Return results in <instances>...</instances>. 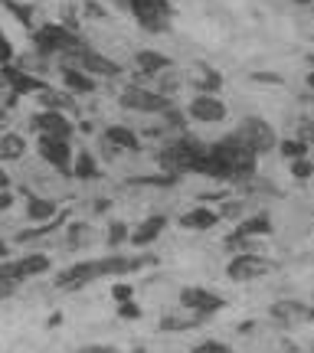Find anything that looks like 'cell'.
Here are the masks:
<instances>
[{
    "label": "cell",
    "instance_id": "obj_1",
    "mask_svg": "<svg viewBox=\"0 0 314 353\" xmlns=\"http://www.w3.org/2000/svg\"><path fill=\"white\" fill-rule=\"evenodd\" d=\"M33 46H37L43 56H79V52L88 50V43L79 37L76 30H66L63 23H46L43 30L33 33Z\"/></svg>",
    "mask_w": 314,
    "mask_h": 353
},
{
    "label": "cell",
    "instance_id": "obj_2",
    "mask_svg": "<svg viewBox=\"0 0 314 353\" xmlns=\"http://www.w3.org/2000/svg\"><path fill=\"white\" fill-rule=\"evenodd\" d=\"M125 10L135 13V20L144 33H167L174 10H170V0H118Z\"/></svg>",
    "mask_w": 314,
    "mask_h": 353
},
{
    "label": "cell",
    "instance_id": "obj_3",
    "mask_svg": "<svg viewBox=\"0 0 314 353\" xmlns=\"http://www.w3.org/2000/svg\"><path fill=\"white\" fill-rule=\"evenodd\" d=\"M213 151H216V157L226 164L229 180H246V176L255 174L259 157H255V154H252L249 148H246V144L236 138V134H229V138H223V141H216Z\"/></svg>",
    "mask_w": 314,
    "mask_h": 353
},
{
    "label": "cell",
    "instance_id": "obj_4",
    "mask_svg": "<svg viewBox=\"0 0 314 353\" xmlns=\"http://www.w3.org/2000/svg\"><path fill=\"white\" fill-rule=\"evenodd\" d=\"M236 138L249 148L255 157H265V154H272L278 148V138L275 131H272V125L265 121V118H246L242 125H239Z\"/></svg>",
    "mask_w": 314,
    "mask_h": 353
},
{
    "label": "cell",
    "instance_id": "obj_5",
    "mask_svg": "<svg viewBox=\"0 0 314 353\" xmlns=\"http://www.w3.org/2000/svg\"><path fill=\"white\" fill-rule=\"evenodd\" d=\"M118 105L128 108V112H144V114H164L170 112V101L161 92H151V88L141 85H128L121 95H118Z\"/></svg>",
    "mask_w": 314,
    "mask_h": 353
},
{
    "label": "cell",
    "instance_id": "obj_6",
    "mask_svg": "<svg viewBox=\"0 0 314 353\" xmlns=\"http://www.w3.org/2000/svg\"><path fill=\"white\" fill-rule=\"evenodd\" d=\"M223 307H226V298H223V294H216V291H210V288H197V285H190V288L180 291V311L210 317V314H216V311H223Z\"/></svg>",
    "mask_w": 314,
    "mask_h": 353
},
{
    "label": "cell",
    "instance_id": "obj_7",
    "mask_svg": "<svg viewBox=\"0 0 314 353\" xmlns=\"http://www.w3.org/2000/svg\"><path fill=\"white\" fill-rule=\"evenodd\" d=\"M101 275V262L99 259H88V262H76V265H69L66 272H59L56 275V288L59 291H79V288H86V285H92V281H99Z\"/></svg>",
    "mask_w": 314,
    "mask_h": 353
},
{
    "label": "cell",
    "instance_id": "obj_8",
    "mask_svg": "<svg viewBox=\"0 0 314 353\" xmlns=\"http://www.w3.org/2000/svg\"><path fill=\"white\" fill-rule=\"evenodd\" d=\"M37 154L52 167V170H59V174H72V157H76V151L69 148V141H63V138H46V134H39Z\"/></svg>",
    "mask_w": 314,
    "mask_h": 353
},
{
    "label": "cell",
    "instance_id": "obj_9",
    "mask_svg": "<svg viewBox=\"0 0 314 353\" xmlns=\"http://www.w3.org/2000/svg\"><path fill=\"white\" fill-rule=\"evenodd\" d=\"M66 65H76V69H82V72L92 76V79H118L121 76V65L115 63V59H108V56L95 52V50H86V52H79V56H69V63Z\"/></svg>",
    "mask_w": 314,
    "mask_h": 353
},
{
    "label": "cell",
    "instance_id": "obj_10",
    "mask_svg": "<svg viewBox=\"0 0 314 353\" xmlns=\"http://www.w3.org/2000/svg\"><path fill=\"white\" fill-rule=\"evenodd\" d=\"M275 265L268 262V259H262V255L255 252H239L233 262L226 265V278L229 281H252V278L259 275H268Z\"/></svg>",
    "mask_w": 314,
    "mask_h": 353
},
{
    "label": "cell",
    "instance_id": "obj_11",
    "mask_svg": "<svg viewBox=\"0 0 314 353\" xmlns=\"http://www.w3.org/2000/svg\"><path fill=\"white\" fill-rule=\"evenodd\" d=\"M187 112H190V118L200 121V125H219V121L229 114L219 95H203V92H197V95L190 99Z\"/></svg>",
    "mask_w": 314,
    "mask_h": 353
},
{
    "label": "cell",
    "instance_id": "obj_12",
    "mask_svg": "<svg viewBox=\"0 0 314 353\" xmlns=\"http://www.w3.org/2000/svg\"><path fill=\"white\" fill-rule=\"evenodd\" d=\"M33 128H37L39 134H46V138H63V141H69L72 131H76V125L63 112H46V108L33 114Z\"/></svg>",
    "mask_w": 314,
    "mask_h": 353
},
{
    "label": "cell",
    "instance_id": "obj_13",
    "mask_svg": "<svg viewBox=\"0 0 314 353\" xmlns=\"http://www.w3.org/2000/svg\"><path fill=\"white\" fill-rule=\"evenodd\" d=\"M262 236H272V219L265 213L259 216H249V219H242L236 226V232H229L226 236V245H246L249 239H262Z\"/></svg>",
    "mask_w": 314,
    "mask_h": 353
},
{
    "label": "cell",
    "instance_id": "obj_14",
    "mask_svg": "<svg viewBox=\"0 0 314 353\" xmlns=\"http://www.w3.org/2000/svg\"><path fill=\"white\" fill-rule=\"evenodd\" d=\"M0 72H3V79L10 82L13 88V95H26V92H46V82L37 76H30L26 69H13L10 63L7 65H0Z\"/></svg>",
    "mask_w": 314,
    "mask_h": 353
},
{
    "label": "cell",
    "instance_id": "obj_15",
    "mask_svg": "<svg viewBox=\"0 0 314 353\" xmlns=\"http://www.w3.org/2000/svg\"><path fill=\"white\" fill-rule=\"evenodd\" d=\"M164 229H167V216H148V219H144L138 229H131L128 242H131L135 249H144V245L157 242V236H161Z\"/></svg>",
    "mask_w": 314,
    "mask_h": 353
},
{
    "label": "cell",
    "instance_id": "obj_16",
    "mask_svg": "<svg viewBox=\"0 0 314 353\" xmlns=\"http://www.w3.org/2000/svg\"><path fill=\"white\" fill-rule=\"evenodd\" d=\"M272 317H275V321H282V324L314 321V307H308V304H302V301H295V298H288V301H275V304H272Z\"/></svg>",
    "mask_w": 314,
    "mask_h": 353
},
{
    "label": "cell",
    "instance_id": "obj_17",
    "mask_svg": "<svg viewBox=\"0 0 314 353\" xmlns=\"http://www.w3.org/2000/svg\"><path fill=\"white\" fill-rule=\"evenodd\" d=\"M219 223V213L210 210V206H193L187 213L180 216V229H190V232H206Z\"/></svg>",
    "mask_w": 314,
    "mask_h": 353
},
{
    "label": "cell",
    "instance_id": "obj_18",
    "mask_svg": "<svg viewBox=\"0 0 314 353\" xmlns=\"http://www.w3.org/2000/svg\"><path fill=\"white\" fill-rule=\"evenodd\" d=\"M135 63H138V69L144 76H157L164 69H174V59L164 56V52H157V50H141L138 56H135Z\"/></svg>",
    "mask_w": 314,
    "mask_h": 353
},
{
    "label": "cell",
    "instance_id": "obj_19",
    "mask_svg": "<svg viewBox=\"0 0 314 353\" xmlns=\"http://www.w3.org/2000/svg\"><path fill=\"white\" fill-rule=\"evenodd\" d=\"M52 268L50 255L43 252H33V255H23V259H17V272H20V281H26V278H37V275H46Z\"/></svg>",
    "mask_w": 314,
    "mask_h": 353
},
{
    "label": "cell",
    "instance_id": "obj_20",
    "mask_svg": "<svg viewBox=\"0 0 314 353\" xmlns=\"http://www.w3.org/2000/svg\"><path fill=\"white\" fill-rule=\"evenodd\" d=\"M105 141H108L112 148H118V151H138V148H141V138L131 131V128H125V125L105 128Z\"/></svg>",
    "mask_w": 314,
    "mask_h": 353
},
{
    "label": "cell",
    "instance_id": "obj_21",
    "mask_svg": "<svg viewBox=\"0 0 314 353\" xmlns=\"http://www.w3.org/2000/svg\"><path fill=\"white\" fill-rule=\"evenodd\" d=\"M26 154V138L23 134H0V164H13V161H20Z\"/></svg>",
    "mask_w": 314,
    "mask_h": 353
},
{
    "label": "cell",
    "instance_id": "obj_22",
    "mask_svg": "<svg viewBox=\"0 0 314 353\" xmlns=\"http://www.w3.org/2000/svg\"><path fill=\"white\" fill-rule=\"evenodd\" d=\"M56 213H59V206L52 200H46V196H37V200L26 203V219L30 223H50V219H56Z\"/></svg>",
    "mask_w": 314,
    "mask_h": 353
},
{
    "label": "cell",
    "instance_id": "obj_23",
    "mask_svg": "<svg viewBox=\"0 0 314 353\" xmlns=\"http://www.w3.org/2000/svg\"><path fill=\"white\" fill-rule=\"evenodd\" d=\"M63 82L69 92H79V95H86V92H95V79L86 76L82 69L76 65H63Z\"/></svg>",
    "mask_w": 314,
    "mask_h": 353
},
{
    "label": "cell",
    "instance_id": "obj_24",
    "mask_svg": "<svg viewBox=\"0 0 314 353\" xmlns=\"http://www.w3.org/2000/svg\"><path fill=\"white\" fill-rule=\"evenodd\" d=\"M72 176H79V180H95L99 176V164H95L92 151H79L72 157Z\"/></svg>",
    "mask_w": 314,
    "mask_h": 353
},
{
    "label": "cell",
    "instance_id": "obj_25",
    "mask_svg": "<svg viewBox=\"0 0 314 353\" xmlns=\"http://www.w3.org/2000/svg\"><path fill=\"white\" fill-rule=\"evenodd\" d=\"M197 324H203V317L200 314H167V317H161V330H190V327H197Z\"/></svg>",
    "mask_w": 314,
    "mask_h": 353
},
{
    "label": "cell",
    "instance_id": "obj_26",
    "mask_svg": "<svg viewBox=\"0 0 314 353\" xmlns=\"http://www.w3.org/2000/svg\"><path fill=\"white\" fill-rule=\"evenodd\" d=\"M43 95V108L46 112H66V108H72V99L66 95V92H52V88H46V92H39Z\"/></svg>",
    "mask_w": 314,
    "mask_h": 353
},
{
    "label": "cell",
    "instance_id": "obj_27",
    "mask_svg": "<svg viewBox=\"0 0 314 353\" xmlns=\"http://www.w3.org/2000/svg\"><path fill=\"white\" fill-rule=\"evenodd\" d=\"M197 85H200L203 95H216V92L223 88V76H219L216 69H203L200 76H197Z\"/></svg>",
    "mask_w": 314,
    "mask_h": 353
},
{
    "label": "cell",
    "instance_id": "obj_28",
    "mask_svg": "<svg viewBox=\"0 0 314 353\" xmlns=\"http://www.w3.org/2000/svg\"><path fill=\"white\" fill-rule=\"evenodd\" d=\"M278 148H282V157H285V161H302V157H308V144H304V141H282Z\"/></svg>",
    "mask_w": 314,
    "mask_h": 353
},
{
    "label": "cell",
    "instance_id": "obj_29",
    "mask_svg": "<svg viewBox=\"0 0 314 353\" xmlns=\"http://www.w3.org/2000/svg\"><path fill=\"white\" fill-rule=\"evenodd\" d=\"M0 285H20L17 262H10V259H0Z\"/></svg>",
    "mask_w": 314,
    "mask_h": 353
},
{
    "label": "cell",
    "instance_id": "obj_30",
    "mask_svg": "<svg viewBox=\"0 0 314 353\" xmlns=\"http://www.w3.org/2000/svg\"><path fill=\"white\" fill-rule=\"evenodd\" d=\"M7 10H10L13 17H17V23L33 26V7H30V3H17V0H13L10 7H7Z\"/></svg>",
    "mask_w": 314,
    "mask_h": 353
},
{
    "label": "cell",
    "instance_id": "obj_31",
    "mask_svg": "<svg viewBox=\"0 0 314 353\" xmlns=\"http://www.w3.org/2000/svg\"><path fill=\"white\" fill-rule=\"evenodd\" d=\"M135 298V285L131 281H115L112 285V301L121 304V301H131Z\"/></svg>",
    "mask_w": 314,
    "mask_h": 353
},
{
    "label": "cell",
    "instance_id": "obj_32",
    "mask_svg": "<svg viewBox=\"0 0 314 353\" xmlns=\"http://www.w3.org/2000/svg\"><path fill=\"white\" fill-rule=\"evenodd\" d=\"M291 176H295V180H308V176H314V164L308 161V157L291 161Z\"/></svg>",
    "mask_w": 314,
    "mask_h": 353
},
{
    "label": "cell",
    "instance_id": "obj_33",
    "mask_svg": "<svg viewBox=\"0 0 314 353\" xmlns=\"http://www.w3.org/2000/svg\"><path fill=\"white\" fill-rule=\"evenodd\" d=\"M118 317H121V321H138V317H141V304L135 301V298H131V301H121V304H118Z\"/></svg>",
    "mask_w": 314,
    "mask_h": 353
},
{
    "label": "cell",
    "instance_id": "obj_34",
    "mask_svg": "<svg viewBox=\"0 0 314 353\" xmlns=\"http://www.w3.org/2000/svg\"><path fill=\"white\" fill-rule=\"evenodd\" d=\"M193 353H233V347L223 341H203L193 347Z\"/></svg>",
    "mask_w": 314,
    "mask_h": 353
},
{
    "label": "cell",
    "instance_id": "obj_35",
    "mask_svg": "<svg viewBox=\"0 0 314 353\" xmlns=\"http://www.w3.org/2000/svg\"><path fill=\"white\" fill-rule=\"evenodd\" d=\"M128 236H131V229H128L125 223H112V226H108V242H112V245L128 242Z\"/></svg>",
    "mask_w": 314,
    "mask_h": 353
},
{
    "label": "cell",
    "instance_id": "obj_36",
    "mask_svg": "<svg viewBox=\"0 0 314 353\" xmlns=\"http://www.w3.org/2000/svg\"><path fill=\"white\" fill-rule=\"evenodd\" d=\"M242 210H246V206H242L239 200H226L223 203V210H219V219H236V216H242Z\"/></svg>",
    "mask_w": 314,
    "mask_h": 353
},
{
    "label": "cell",
    "instance_id": "obj_37",
    "mask_svg": "<svg viewBox=\"0 0 314 353\" xmlns=\"http://www.w3.org/2000/svg\"><path fill=\"white\" fill-rule=\"evenodd\" d=\"M13 59V46H10V39L0 33V65H7Z\"/></svg>",
    "mask_w": 314,
    "mask_h": 353
},
{
    "label": "cell",
    "instance_id": "obj_38",
    "mask_svg": "<svg viewBox=\"0 0 314 353\" xmlns=\"http://www.w3.org/2000/svg\"><path fill=\"white\" fill-rule=\"evenodd\" d=\"M76 353H121V350H115V347H105V343H88V347H79Z\"/></svg>",
    "mask_w": 314,
    "mask_h": 353
},
{
    "label": "cell",
    "instance_id": "obj_39",
    "mask_svg": "<svg viewBox=\"0 0 314 353\" xmlns=\"http://www.w3.org/2000/svg\"><path fill=\"white\" fill-rule=\"evenodd\" d=\"M69 229H72V242H86L88 239V232H86V223H82V226H69Z\"/></svg>",
    "mask_w": 314,
    "mask_h": 353
},
{
    "label": "cell",
    "instance_id": "obj_40",
    "mask_svg": "<svg viewBox=\"0 0 314 353\" xmlns=\"http://www.w3.org/2000/svg\"><path fill=\"white\" fill-rule=\"evenodd\" d=\"M13 206V193L10 190H0V213H3V210H10Z\"/></svg>",
    "mask_w": 314,
    "mask_h": 353
},
{
    "label": "cell",
    "instance_id": "obj_41",
    "mask_svg": "<svg viewBox=\"0 0 314 353\" xmlns=\"http://www.w3.org/2000/svg\"><path fill=\"white\" fill-rule=\"evenodd\" d=\"M255 82H282V76H272V72H255Z\"/></svg>",
    "mask_w": 314,
    "mask_h": 353
},
{
    "label": "cell",
    "instance_id": "obj_42",
    "mask_svg": "<svg viewBox=\"0 0 314 353\" xmlns=\"http://www.w3.org/2000/svg\"><path fill=\"white\" fill-rule=\"evenodd\" d=\"M86 10H88V13H92V17H105V10H101V7H99V3H88V7H86Z\"/></svg>",
    "mask_w": 314,
    "mask_h": 353
},
{
    "label": "cell",
    "instance_id": "obj_43",
    "mask_svg": "<svg viewBox=\"0 0 314 353\" xmlns=\"http://www.w3.org/2000/svg\"><path fill=\"white\" fill-rule=\"evenodd\" d=\"M7 252H10V249H7V242H0V259H7Z\"/></svg>",
    "mask_w": 314,
    "mask_h": 353
},
{
    "label": "cell",
    "instance_id": "obj_44",
    "mask_svg": "<svg viewBox=\"0 0 314 353\" xmlns=\"http://www.w3.org/2000/svg\"><path fill=\"white\" fill-rule=\"evenodd\" d=\"M291 3H298V7H311L314 0H291Z\"/></svg>",
    "mask_w": 314,
    "mask_h": 353
},
{
    "label": "cell",
    "instance_id": "obj_45",
    "mask_svg": "<svg viewBox=\"0 0 314 353\" xmlns=\"http://www.w3.org/2000/svg\"><path fill=\"white\" fill-rule=\"evenodd\" d=\"M308 88H314V72H308Z\"/></svg>",
    "mask_w": 314,
    "mask_h": 353
},
{
    "label": "cell",
    "instance_id": "obj_46",
    "mask_svg": "<svg viewBox=\"0 0 314 353\" xmlns=\"http://www.w3.org/2000/svg\"><path fill=\"white\" fill-rule=\"evenodd\" d=\"M304 134H308V138H314V125H308V131H304Z\"/></svg>",
    "mask_w": 314,
    "mask_h": 353
},
{
    "label": "cell",
    "instance_id": "obj_47",
    "mask_svg": "<svg viewBox=\"0 0 314 353\" xmlns=\"http://www.w3.org/2000/svg\"><path fill=\"white\" fill-rule=\"evenodd\" d=\"M308 65H311V72H314V52H311V56H308Z\"/></svg>",
    "mask_w": 314,
    "mask_h": 353
},
{
    "label": "cell",
    "instance_id": "obj_48",
    "mask_svg": "<svg viewBox=\"0 0 314 353\" xmlns=\"http://www.w3.org/2000/svg\"><path fill=\"white\" fill-rule=\"evenodd\" d=\"M10 3H13V0H0V7H10Z\"/></svg>",
    "mask_w": 314,
    "mask_h": 353
}]
</instances>
